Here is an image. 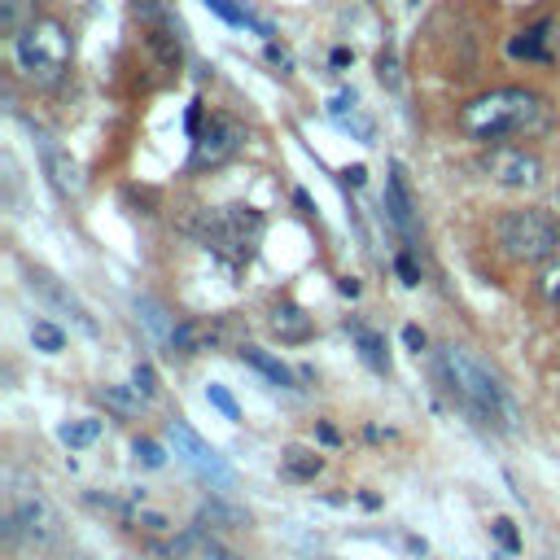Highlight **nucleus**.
I'll use <instances>...</instances> for the list:
<instances>
[{
    "label": "nucleus",
    "instance_id": "obj_1",
    "mask_svg": "<svg viewBox=\"0 0 560 560\" xmlns=\"http://www.w3.org/2000/svg\"><path fill=\"white\" fill-rule=\"evenodd\" d=\"M547 118V105L538 92L529 88H490L481 96H472L464 109H459V131L490 144V140H503V136H525L534 127H542Z\"/></svg>",
    "mask_w": 560,
    "mask_h": 560
},
{
    "label": "nucleus",
    "instance_id": "obj_2",
    "mask_svg": "<svg viewBox=\"0 0 560 560\" xmlns=\"http://www.w3.org/2000/svg\"><path fill=\"white\" fill-rule=\"evenodd\" d=\"M438 376H442V385L451 389V398L468 411V416H477L481 424H499V429H508V394H503V381L472 354V350H464V346H442L438 350Z\"/></svg>",
    "mask_w": 560,
    "mask_h": 560
},
{
    "label": "nucleus",
    "instance_id": "obj_3",
    "mask_svg": "<svg viewBox=\"0 0 560 560\" xmlns=\"http://www.w3.org/2000/svg\"><path fill=\"white\" fill-rule=\"evenodd\" d=\"M13 61H18V70L35 88L61 83L66 66H70V35H66V26L57 18H35L26 31L13 35Z\"/></svg>",
    "mask_w": 560,
    "mask_h": 560
},
{
    "label": "nucleus",
    "instance_id": "obj_4",
    "mask_svg": "<svg viewBox=\"0 0 560 560\" xmlns=\"http://www.w3.org/2000/svg\"><path fill=\"white\" fill-rule=\"evenodd\" d=\"M206 249H214L228 262H245L258 249L262 236V214L254 206H223V210H206L197 223Z\"/></svg>",
    "mask_w": 560,
    "mask_h": 560
},
{
    "label": "nucleus",
    "instance_id": "obj_5",
    "mask_svg": "<svg viewBox=\"0 0 560 560\" xmlns=\"http://www.w3.org/2000/svg\"><path fill=\"white\" fill-rule=\"evenodd\" d=\"M494 236L516 262H547L551 254H560V228L542 210H508L494 223Z\"/></svg>",
    "mask_w": 560,
    "mask_h": 560
},
{
    "label": "nucleus",
    "instance_id": "obj_6",
    "mask_svg": "<svg viewBox=\"0 0 560 560\" xmlns=\"http://www.w3.org/2000/svg\"><path fill=\"white\" fill-rule=\"evenodd\" d=\"M171 442H175V455L197 472V477H206V481H214V486H232L236 477H232V468H228V459L188 424V420H171Z\"/></svg>",
    "mask_w": 560,
    "mask_h": 560
},
{
    "label": "nucleus",
    "instance_id": "obj_7",
    "mask_svg": "<svg viewBox=\"0 0 560 560\" xmlns=\"http://www.w3.org/2000/svg\"><path fill=\"white\" fill-rule=\"evenodd\" d=\"M481 171L503 188H538V179H542L538 153H529L521 144H490V153L481 158Z\"/></svg>",
    "mask_w": 560,
    "mask_h": 560
},
{
    "label": "nucleus",
    "instance_id": "obj_8",
    "mask_svg": "<svg viewBox=\"0 0 560 560\" xmlns=\"http://www.w3.org/2000/svg\"><path fill=\"white\" fill-rule=\"evenodd\" d=\"M241 140H245V127L236 122V118H228V114H210V122L197 131V140H192V166H223L236 149H241Z\"/></svg>",
    "mask_w": 560,
    "mask_h": 560
},
{
    "label": "nucleus",
    "instance_id": "obj_9",
    "mask_svg": "<svg viewBox=\"0 0 560 560\" xmlns=\"http://www.w3.org/2000/svg\"><path fill=\"white\" fill-rule=\"evenodd\" d=\"M35 149H39V166L48 175V184L61 192V197H79L83 192V175H79V162L48 136V131H35Z\"/></svg>",
    "mask_w": 560,
    "mask_h": 560
},
{
    "label": "nucleus",
    "instance_id": "obj_10",
    "mask_svg": "<svg viewBox=\"0 0 560 560\" xmlns=\"http://www.w3.org/2000/svg\"><path fill=\"white\" fill-rule=\"evenodd\" d=\"M57 512H52V503L44 499V494H26L13 512H9V521H4V529L9 534H26V538H35V542H52L57 538Z\"/></svg>",
    "mask_w": 560,
    "mask_h": 560
},
{
    "label": "nucleus",
    "instance_id": "obj_11",
    "mask_svg": "<svg viewBox=\"0 0 560 560\" xmlns=\"http://www.w3.org/2000/svg\"><path fill=\"white\" fill-rule=\"evenodd\" d=\"M385 214H389V223L402 232V241H407V249H411V241H416V206H411V192H407V179H402V166H398V162H394L389 175H385Z\"/></svg>",
    "mask_w": 560,
    "mask_h": 560
},
{
    "label": "nucleus",
    "instance_id": "obj_12",
    "mask_svg": "<svg viewBox=\"0 0 560 560\" xmlns=\"http://www.w3.org/2000/svg\"><path fill=\"white\" fill-rule=\"evenodd\" d=\"M267 324H271V332H276L280 341H289V346H298V341H306V337L315 332L311 315H306L302 306H293V302H276Z\"/></svg>",
    "mask_w": 560,
    "mask_h": 560
},
{
    "label": "nucleus",
    "instance_id": "obj_13",
    "mask_svg": "<svg viewBox=\"0 0 560 560\" xmlns=\"http://www.w3.org/2000/svg\"><path fill=\"white\" fill-rule=\"evenodd\" d=\"M31 289H39V293H44L52 306H61V311H66V315H70V319L83 328V332H96L92 315H88V311H83V306H79V302H74V298H70V293H66V289H61V284L48 276V271H31Z\"/></svg>",
    "mask_w": 560,
    "mask_h": 560
},
{
    "label": "nucleus",
    "instance_id": "obj_14",
    "mask_svg": "<svg viewBox=\"0 0 560 560\" xmlns=\"http://www.w3.org/2000/svg\"><path fill=\"white\" fill-rule=\"evenodd\" d=\"M328 118H332L337 127L354 131L359 140H372V122L359 114V96H354V88H341V92L328 101Z\"/></svg>",
    "mask_w": 560,
    "mask_h": 560
},
{
    "label": "nucleus",
    "instance_id": "obj_15",
    "mask_svg": "<svg viewBox=\"0 0 560 560\" xmlns=\"http://www.w3.org/2000/svg\"><path fill=\"white\" fill-rule=\"evenodd\" d=\"M346 332L354 337V346H359V354H363V363H368L372 372H389V354H385V337H381V332L363 328L359 319H350Z\"/></svg>",
    "mask_w": 560,
    "mask_h": 560
},
{
    "label": "nucleus",
    "instance_id": "obj_16",
    "mask_svg": "<svg viewBox=\"0 0 560 560\" xmlns=\"http://www.w3.org/2000/svg\"><path fill=\"white\" fill-rule=\"evenodd\" d=\"M241 363H249L254 372H262L271 385H284V389H293V372L276 359V354H267V350H258V346H241Z\"/></svg>",
    "mask_w": 560,
    "mask_h": 560
},
{
    "label": "nucleus",
    "instance_id": "obj_17",
    "mask_svg": "<svg viewBox=\"0 0 560 560\" xmlns=\"http://www.w3.org/2000/svg\"><path fill=\"white\" fill-rule=\"evenodd\" d=\"M319 468H324V459L315 451H306V446H284V455H280V472L289 481H315Z\"/></svg>",
    "mask_w": 560,
    "mask_h": 560
},
{
    "label": "nucleus",
    "instance_id": "obj_18",
    "mask_svg": "<svg viewBox=\"0 0 560 560\" xmlns=\"http://www.w3.org/2000/svg\"><path fill=\"white\" fill-rule=\"evenodd\" d=\"M210 13H219L223 22H232V26H249V31H258V35H271V26L267 22H258L241 0H201Z\"/></svg>",
    "mask_w": 560,
    "mask_h": 560
},
{
    "label": "nucleus",
    "instance_id": "obj_19",
    "mask_svg": "<svg viewBox=\"0 0 560 560\" xmlns=\"http://www.w3.org/2000/svg\"><path fill=\"white\" fill-rule=\"evenodd\" d=\"M547 31H551V22H538V26L521 31V35H512V39H508V52H512V57H525V61H538V57H547V48H542Z\"/></svg>",
    "mask_w": 560,
    "mask_h": 560
},
{
    "label": "nucleus",
    "instance_id": "obj_20",
    "mask_svg": "<svg viewBox=\"0 0 560 560\" xmlns=\"http://www.w3.org/2000/svg\"><path fill=\"white\" fill-rule=\"evenodd\" d=\"M35 4L39 0H0V31L13 39L18 31H26L35 22Z\"/></svg>",
    "mask_w": 560,
    "mask_h": 560
},
{
    "label": "nucleus",
    "instance_id": "obj_21",
    "mask_svg": "<svg viewBox=\"0 0 560 560\" xmlns=\"http://www.w3.org/2000/svg\"><path fill=\"white\" fill-rule=\"evenodd\" d=\"M101 402L109 407V411H118V416H136L140 411V402H144V394L131 385H101Z\"/></svg>",
    "mask_w": 560,
    "mask_h": 560
},
{
    "label": "nucleus",
    "instance_id": "obj_22",
    "mask_svg": "<svg viewBox=\"0 0 560 560\" xmlns=\"http://www.w3.org/2000/svg\"><path fill=\"white\" fill-rule=\"evenodd\" d=\"M57 438L66 442V446H88V442H96L101 438V420L96 416H83V420H66L61 429H57Z\"/></svg>",
    "mask_w": 560,
    "mask_h": 560
},
{
    "label": "nucleus",
    "instance_id": "obj_23",
    "mask_svg": "<svg viewBox=\"0 0 560 560\" xmlns=\"http://www.w3.org/2000/svg\"><path fill=\"white\" fill-rule=\"evenodd\" d=\"M136 315L144 319V328L153 332V337H166L171 341V332H175V324L166 319V311L153 302V298H136Z\"/></svg>",
    "mask_w": 560,
    "mask_h": 560
},
{
    "label": "nucleus",
    "instance_id": "obj_24",
    "mask_svg": "<svg viewBox=\"0 0 560 560\" xmlns=\"http://www.w3.org/2000/svg\"><path fill=\"white\" fill-rule=\"evenodd\" d=\"M31 341H35L44 354H57V350L66 346V332H61L57 324H48V319H35V324H31Z\"/></svg>",
    "mask_w": 560,
    "mask_h": 560
},
{
    "label": "nucleus",
    "instance_id": "obj_25",
    "mask_svg": "<svg viewBox=\"0 0 560 560\" xmlns=\"http://www.w3.org/2000/svg\"><path fill=\"white\" fill-rule=\"evenodd\" d=\"M538 293L560 306V254H551V258L542 262V271H538Z\"/></svg>",
    "mask_w": 560,
    "mask_h": 560
},
{
    "label": "nucleus",
    "instance_id": "obj_26",
    "mask_svg": "<svg viewBox=\"0 0 560 560\" xmlns=\"http://www.w3.org/2000/svg\"><path fill=\"white\" fill-rule=\"evenodd\" d=\"M131 451H136V464H144V468H162L166 464V455H162V446L153 438H136Z\"/></svg>",
    "mask_w": 560,
    "mask_h": 560
},
{
    "label": "nucleus",
    "instance_id": "obj_27",
    "mask_svg": "<svg viewBox=\"0 0 560 560\" xmlns=\"http://www.w3.org/2000/svg\"><path fill=\"white\" fill-rule=\"evenodd\" d=\"M206 398H210V407H219L228 420H241V407H236V398H232L223 385H214V381H210V385H206Z\"/></svg>",
    "mask_w": 560,
    "mask_h": 560
},
{
    "label": "nucleus",
    "instance_id": "obj_28",
    "mask_svg": "<svg viewBox=\"0 0 560 560\" xmlns=\"http://www.w3.org/2000/svg\"><path fill=\"white\" fill-rule=\"evenodd\" d=\"M490 529H494V538H499V547H503V551H521V538H516V529H512V521H508V516H494V521H490Z\"/></svg>",
    "mask_w": 560,
    "mask_h": 560
},
{
    "label": "nucleus",
    "instance_id": "obj_29",
    "mask_svg": "<svg viewBox=\"0 0 560 560\" xmlns=\"http://www.w3.org/2000/svg\"><path fill=\"white\" fill-rule=\"evenodd\" d=\"M131 385H136L144 398H153V394H158V376H153V368H149V363H136V372H131Z\"/></svg>",
    "mask_w": 560,
    "mask_h": 560
},
{
    "label": "nucleus",
    "instance_id": "obj_30",
    "mask_svg": "<svg viewBox=\"0 0 560 560\" xmlns=\"http://www.w3.org/2000/svg\"><path fill=\"white\" fill-rule=\"evenodd\" d=\"M394 271L402 276V284H420V267H416V258H411L407 249H402V254L394 258Z\"/></svg>",
    "mask_w": 560,
    "mask_h": 560
},
{
    "label": "nucleus",
    "instance_id": "obj_31",
    "mask_svg": "<svg viewBox=\"0 0 560 560\" xmlns=\"http://www.w3.org/2000/svg\"><path fill=\"white\" fill-rule=\"evenodd\" d=\"M131 521H136V525H144V529H153V534L171 529V521H166L162 512H131Z\"/></svg>",
    "mask_w": 560,
    "mask_h": 560
},
{
    "label": "nucleus",
    "instance_id": "obj_32",
    "mask_svg": "<svg viewBox=\"0 0 560 560\" xmlns=\"http://www.w3.org/2000/svg\"><path fill=\"white\" fill-rule=\"evenodd\" d=\"M402 341H407V346H411V350H416V354H420V350H424V332H420V328H416V324H407V328H402Z\"/></svg>",
    "mask_w": 560,
    "mask_h": 560
},
{
    "label": "nucleus",
    "instance_id": "obj_33",
    "mask_svg": "<svg viewBox=\"0 0 560 560\" xmlns=\"http://www.w3.org/2000/svg\"><path fill=\"white\" fill-rule=\"evenodd\" d=\"M341 175H346V184H363L368 171H363V166H350V171H341Z\"/></svg>",
    "mask_w": 560,
    "mask_h": 560
},
{
    "label": "nucleus",
    "instance_id": "obj_34",
    "mask_svg": "<svg viewBox=\"0 0 560 560\" xmlns=\"http://www.w3.org/2000/svg\"><path fill=\"white\" fill-rule=\"evenodd\" d=\"M337 289H341V293H346V298H354V293H359V280H354V276H346V280H341V284H337Z\"/></svg>",
    "mask_w": 560,
    "mask_h": 560
}]
</instances>
